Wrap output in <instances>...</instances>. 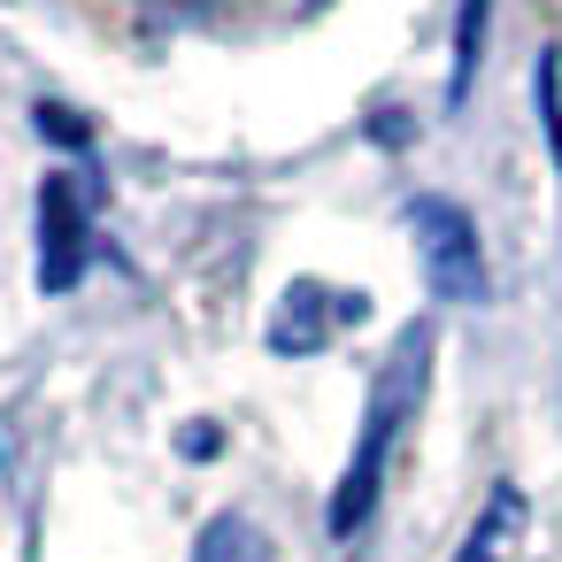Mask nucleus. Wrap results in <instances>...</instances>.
<instances>
[{"label":"nucleus","mask_w":562,"mask_h":562,"mask_svg":"<svg viewBox=\"0 0 562 562\" xmlns=\"http://www.w3.org/2000/svg\"><path fill=\"white\" fill-rule=\"evenodd\" d=\"M424 378H431V324H408L385 355V370L370 378V408H362V431H355V454L339 470V493H331V539H355L378 508V485H385V462L424 401Z\"/></svg>","instance_id":"f257e3e1"},{"label":"nucleus","mask_w":562,"mask_h":562,"mask_svg":"<svg viewBox=\"0 0 562 562\" xmlns=\"http://www.w3.org/2000/svg\"><path fill=\"white\" fill-rule=\"evenodd\" d=\"M408 232H416V262H424L431 301L477 308L485 301V247H477L470 209L447 201V193H424V201H408Z\"/></svg>","instance_id":"f03ea898"},{"label":"nucleus","mask_w":562,"mask_h":562,"mask_svg":"<svg viewBox=\"0 0 562 562\" xmlns=\"http://www.w3.org/2000/svg\"><path fill=\"white\" fill-rule=\"evenodd\" d=\"M93 255V186L86 170H55L40 186V293H70Z\"/></svg>","instance_id":"7ed1b4c3"},{"label":"nucleus","mask_w":562,"mask_h":562,"mask_svg":"<svg viewBox=\"0 0 562 562\" xmlns=\"http://www.w3.org/2000/svg\"><path fill=\"white\" fill-rule=\"evenodd\" d=\"M355 316H362L355 293H331V285L301 278V285H285V301H278V316H270V355H316V347H331V331L355 324Z\"/></svg>","instance_id":"20e7f679"},{"label":"nucleus","mask_w":562,"mask_h":562,"mask_svg":"<svg viewBox=\"0 0 562 562\" xmlns=\"http://www.w3.org/2000/svg\"><path fill=\"white\" fill-rule=\"evenodd\" d=\"M516 531H524V493L516 485H493V501L477 508V524H470V539H462L454 562H508L516 554Z\"/></svg>","instance_id":"39448f33"},{"label":"nucleus","mask_w":562,"mask_h":562,"mask_svg":"<svg viewBox=\"0 0 562 562\" xmlns=\"http://www.w3.org/2000/svg\"><path fill=\"white\" fill-rule=\"evenodd\" d=\"M485 24H493V0H462V16H454V78H447V109H462V101H470V86H477Z\"/></svg>","instance_id":"423d86ee"},{"label":"nucleus","mask_w":562,"mask_h":562,"mask_svg":"<svg viewBox=\"0 0 562 562\" xmlns=\"http://www.w3.org/2000/svg\"><path fill=\"white\" fill-rule=\"evenodd\" d=\"M193 562H270V539L247 516H209L193 539Z\"/></svg>","instance_id":"0eeeda50"},{"label":"nucleus","mask_w":562,"mask_h":562,"mask_svg":"<svg viewBox=\"0 0 562 562\" xmlns=\"http://www.w3.org/2000/svg\"><path fill=\"white\" fill-rule=\"evenodd\" d=\"M531 93H539V139H547V155H554V170H562V55H554V47H539Z\"/></svg>","instance_id":"6e6552de"},{"label":"nucleus","mask_w":562,"mask_h":562,"mask_svg":"<svg viewBox=\"0 0 562 562\" xmlns=\"http://www.w3.org/2000/svg\"><path fill=\"white\" fill-rule=\"evenodd\" d=\"M40 132H47V139H70V147H86V124H78L70 109H40Z\"/></svg>","instance_id":"1a4fd4ad"}]
</instances>
